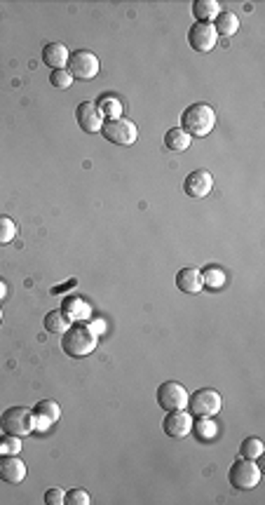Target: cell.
I'll use <instances>...</instances> for the list:
<instances>
[{
    "label": "cell",
    "mask_w": 265,
    "mask_h": 505,
    "mask_svg": "<svg viewBox=\"0 0 265 505\" xmlns=\"http://www.w3.org/2000/svg\"><path fill=\"white\" fill-rule=\"evenodd\" d=\"M176 287H179V292H183V294H200L202 289H205V282H202V270L181 268L176 273Z\"/></svg>",
    "instance_id": "2e32d148"
},
{
    "label": "cell",
    "mask_w": 265,
    "mask_h": 505,
    "mask_svg": "<svg viewBox=\"0 0 265 505\" xmlns=\"http://www.w3.org/2000/svg\"><path fill=\"white\" fill-rule=\"evenodd\" d=\"M0 322H3V308H0Z\"/></svg>",
    "instance_id": "1f68e13d"
},
{
    "label": "cell",
    "mask_w": 265,
    "mask_h": 505,
    "mask_svg": "<svg viewBox=\"0 0 265 505\" xmlns=\"http://www.w3.org/2000/svg\"><path fill=\"white\" fill-rule=\"evenodd\" d=\"M214 188V177L207 170H195L186 177L183 181V191L188 198H207Z\"/></svg>",
    "instance_id": "7c38bea8"
},
{
    "label": "cell",
    "mask_w": 265,
    "mask_h": 505,
    "mask_svg": "<svg viewBox=\"0 0 265 505\" xmlns=\"http://www.w3.org/2000/svg\"><path fill=\"white\" fill-rule=\"evenodd\" d=\"M223 397L219 390L214 388H200L195 392H188V406L186 411L193 418H212L221 411Z\"/></svg>",
    "instance_id": "3957f363"
},
{
    "label": "cell",
    "mask_w": 265,
    "mask_h": 505,
    "mask_svg": "<svg viewBox=\"0 0 265 505\" xmlns=\"http://www.w3.org/2000/svg\"><path fill=\"white\" fill-rule=\"evenodd\" d=\"M202 282L207 287H212V289H219L226 282V273H223L219 266H209V268L202 270Z\"/></svg>",
    "instance_id": "d4e9b609"
},
{
    "label": "cell",
    "mask_w": 265,
    "mask_h": 505,
    "mask_svg": "<svg viewBox=\"0 0 265 505\" xmlns=\"http://www.w3.org/2000/svg\"><path fill=\"white\" fill-rule=\"evenodd\" d=\"M221 15V5L216 0H195L193 3V17L200 24H214V19Z\"/></svg>",
    "instance_id": "e0dca14e"
},
{
    "label": "cell",
    "mask_w": 265,
    "mask_h": 505,
    "mask_svg": "<svg viewBox=\"0 0 265 505\" xmlns=\"http://www.w3.org/2000/svg\"><path fill=\"white\" fill-rule=\"evenodd\" d=\"M0 480L8 484H22L26 480V463L15 456H0Z\"/></svg>",
    "instance_id": "5bb4252c"
},
{
    "label": "cell",
    "mask_w": 265,
    "mask_h": 505,
    "mask_svg": "<svg viewBox=\"0 0 265 505\" xmlns=\"http://www.w3.org/2000/svg\"><path fill=\"white\" fill-rule=\"evenodd\" d=\"M188 43L195 52H212L216 43H219V33H216L214 24H200L195 22L188 29Z\"/></svg>",
    "instance_id": "9c48e42d"
},
{
    "label": "cell",
    "mask_w": 265,
    "mask_h": 505,
    "mask_svg": "<svg viewBox=\"0 0 265 505\" xmlns=\"http://www.w3.org/2000/svg\"><path fill=\"white\" fill-rule=\"evenodd\" d=\"M99 135L115 146H131L138 139V130L127 118H115V120H106L101 125Z\"/></svg>",
    "instance_id": "8992f818"
},
{
    "label": "cell",
    "mask_w": 265,
    "mask_h": 505,
    "mask_svg": "<svg viewBox=\"0 0 265 505\" xmlns=\"http://www.w3.org/2000/svg\"><path fill=\"white\" fill-rule=\"evenodd\" d=\"M216 127V111L207 101L190 104L183 113H181V130L188 132L190 137H207Z\"/></svg>",
    "instance_id": "7a4b0ae2"
},
{
    "label": "cell",
    "mask_w": 265,
    "mask_h": 505,
    "mask_svg": "<svg viewBox=\"0 0 265 505\" xmlns=\"http://www.w3.org/2000/svg\"><path fill=\"white\" fill-rule=\"evenodd\" d=\"M61 311H64V315L68 320H75V322H80V320H85L92 315V308H89L87 301H82L80 297H68L64 301V306H61Z\"/></svg>",
    "instance_id": "ac0fdd59"
},
{
    "label": "cell",
    "mask_w": 265,
    "mask_h": 505,
    "mask_svg": "<svg viewBox=\"0 0 265 505\" xmlns=\"http://www.w3.org/2000/svg\"><path fill=\"white\" fill-rule=\"evenodd\" d=\"M17 237V223L10 219V216L0 214V247L3 244H10Z\"/></svg>",
    "instance_id": "484cf974"
},
{
    "label": "cell",
    "mask_w": 265,
    "mask_h": 505,
    "mask_svg": "<svg viewBox=\"0 0 265 505\" xmlns=\"http://www.w3.org/2000/svg\"><path fill=\"white\" fill-rule=\"evenodd\" d=\"M5 297H8V285H5L3 280H0V301H3Z\"/></svg>",
    "instance_id": "4dcf8cb0"
},
{
    "label": "cell",
    "mask_w": 265,
    "mask_h": 505,
    "mask_svg": "<svg viewBox=\"0 0 265 505\" xmlns=\"http://www.w3.org/2000/svg\"><path fill=\"white\" fill-rule=\"evenodd\" d=\"M155 397H157V404L162 406L164 411H176L188 406V390L176 381H164L157 388Z\"/></svg>",
    "instance_id": "ba28073f"
},
{
    "label": "cell",
    "mask_w": 265,
    "mask_h": 505,
    "mask_svg": "<svg viewBox=\"0 0 265 505\" xmlns=\"http://www.w3.org/2000/svg\"><path fill=\"white\" fill-rule=\"evenodd\" d=\"M0 430L15 435V437H26L36 430V418H33V409L26 406H10L0 413Z\"/></svg>",
    "instance_id": "277c9868"
},
{
    "label": "cell",
    "mask_w": 265,
    "mask_h": 505,
    "mask_svg": "<svg viewBox=\"0 0 265 505\" xmlns=\"http://www.w3.org/2000/svg\"><path fill=\"white\" fill-rule=\"evenodd\" d=\"M19 451H22V437L3 432V437H0V456H15Z\"/></svg>",
    "instance_id": "4316f807"
},
{
    "label": "cell",
    "mask_w": 265,
    "mask_h": 505,
    "mask_svg": "<svg viewBox=\"0 0 265 505\" xmlns=\"http://www.w3.org/2000/svg\"><path fill=\"white\" fill-rule=\"evenodd\" d=\"M89 494L85 489H71V491H66V496H64V505H89Z\"/></svg>",
    "instance_id": "f1b7e54d"
},
{
    "label": "cell",
    "mask_w": 265,
    "mask_h": 505,
    "mask_svg": "<svg viewBox=\"0 0 265 505\" xmlns=\"http://www.w3.org/2000/svg\"><path fill=\"white\" fill-rule=\"evenodd\" d=\"M75 120H78V127L85 132V135H96V132H101V125L106 123L99 106H96L94 101L78 104V108H75Z\"/></svg>",
    "instance_id": "8fae6325"
},
{
    "label": "cell",
    "mask_w": 265,
    "mask_h": 505,
    "mask_svg": "<svg viewBox=\"0 0 265 505\" xmlns=\"http://www.w3.org/2000/svg\"><path fill=\"white\" fill-rule=\"evenodd\" d=\"M68 73L73 75V80L78 78V80H92L96 78V73H99V57H96L94 52H89V50H75L71 52V57H68Z\"/></svg>",
    "instance_id": "52a82bcc"
},
{
    "label": "cell",
    "mask_w": 265,
    "mask_h": 505,
    "mask_svg": "<svg viewBox=\"0 0 265 505\" xmlns=\"http://www.w3.org/2000/svg\"><path fill=\"white\" fill-rule=\"evenodd\" d=\"M33 418H36V430H50L61 418V406L54 399H40L33 406Z\"/></svg>",
    "instance_id": "4fadbf2b"
},
{
    "label": "cell",
    "mask_w": 265,
    "mask_h": 505,
    "mask_svg": "<svg viewBox=\"0 0 265 505\" xmlns=\"http://www.w3.org/2000/svg\"><path fill=\"white\" fill-rule=\"evenodd\" d=\"M190 144H193V137L188 135V132H183L181 127H172L169 132L164 135V146L169 151L174 153H183L190 149Z\"/></svg>",
    "instance_id": "d6986e66"
},
{
    "label": "cell",
    "mask_w": 265,
    "mask_h": 505,
    "mask_svg": "<svg viewBox=\"0 0 265 505\" xmlns=\"http://www.w3.org/2000/svg\"><path fill=\"white\" fill-rule=\"evenodd\" d=\"M50 82H52V87H57V89H68L73 85V75L68 73V68H57V71L50 73Z\"/></svg>",
    "instance_id": "83f0119b"
},
{
    "label": "cell",
    "mask_w": 265,
    "mask_h": 505,
    "mask_svg": "<svg viewBox=\"0 0 265 505\" xmlns=\"http://www.w3.org/2000/svg\"><path fill=\"white\" fill-rule=\"evenodd\" d=\"M265 451V447H263V439L261 437H247L240 444V456L242 459H249V461H256V459H261Z\"/></svg>",
    "instance_id": "603a6c76"
},
{
    "label": "cell",
    "mask_w": 265,
    "mask_h": 505,
    "mask_svg": "<svg viewBox=\"0 0 265 505\" xmlns=\"http://www.w3.org/2000/svg\"><path fill=\"white\" fill-rule=\"evenodd\" d=\"M68 57H71V52H68V47L64 43H47L43 47V64L50 66L52 71L66 68Z\"/></svg>",
    "instance_id": "9a60e30c"
},
{
    "label": "cell",
    "mask_w": 265,
    "mask_h": 505,
    "mask_svg": "<svg viewBox=\"0 0 265 505\" xmlns=\"http://www.w3.org/2000/svg\"><path fill=\"white\" fill-rule=\"evenodd\" d=\"M214 29L219 36H235L237 29H240V19H237L235 12H230V10H221V15L214 19Z\"/></svg>",
    "instance_id": "ffe728a7"
},
{
    "label": "cell",
    "mask_w": 265,
    "mask_h": 505,
    "mask_svg": "<svg viewBox=\"0 0 265 505\" xmlns=\"http://www.w3.org/2000/svg\"><path fill=\"white\" fill-rule=\"evenodd\" d=\"M64 496H66V491H61V489H47L45 491V505H61L64 503Z\"/></svg>",
    "instance_id": "f546056e"
},
{
    "label": "cell",
    "mask_w": 265,
    "mask_h": 505,
    "mask_svg": "<svg viewBox=\"0 0 265 505\" xmlns=\"http://www.w3.org/2000/svg\"><path fill=\"white\" fill-rule=\"evenodd\" d=\"M103 116V120H115V118H122V101L117 96H103V99L96 104Z\"/></svg>",
    "instance_id": "7402d4cb"
},
{
    "label": "cell",
    "mask_w": 265,
    "mask_h": 505,
    "mask_svg": "<svg viewBox=\"0 0 265 505\" xmlns=\"http://www.w3.org/2000/svg\"><path fill=\"white\" fill-rule=\"evenodd\" d=\"M228 482L230 487L237 491H249L258 487V482H261V468L256 466V461L242 459L240 456L228 470Z\"/></svg>",
    "instance_id": "5b68a950"
},
{
    "label": "cell",
    "mask_w": 265,
    "mask_h": 505,
    "mask_svg": "<svg viewBox=\"0 0 265 505\" xmlns=\"http://www.w3.org/2000/svg\"><path fill=\"white\" fill-rule=\"evenodd\" d=\"M73 322L66 318L64 311H50L45 315V329L50 334H64Z\"/></svg>",
    "instance_id": "44dd1931"
},
{
    "label": "cell",
    "mask_w": 265,
    "mask_h": 505,
    "mask_svg": "<svg viewBox=\"0 0 265 505\" xmlns=\"http://www.w3.org/2000/svg\"><path fill=\"white\" fill-rule=\"evenodd\" d=\"M162 430L167 437L172 439H183L190 435L193 430V416L186 409H176V411H167V416L162 420Z\"/></svg>",
    "instance_id": "30bf717a"
},
{
    "label": "cell",
    "mask_w": 265,
    "mask_h": 505,
    "mask_svg": "<svg viewBox=\"0 0 265 505\" xmlns=\"http://www.w3.org/2000/svg\"><path fill=\"white\" fill-rule=\"evenodd\" d=\"M195 437L202 439V442H209L216 437V425L212 418H195L193 420V430H190Z\"/></svg>",
    "instance_id": "cb8c5ba5"
},
{
    "label": "cell",
    "mask_w": 265,
    "mask_h": 505,
    "mask_svg": "<svg viewBox=\"0 0 265 505\" xmlns=\"http://www.w3.org/2000/svg\"><path fill=\"white\" fill-rule=\"evenodd\" d=\"M96 346H99V336L92 327L82 325V322H75L61 334V348L68 357H75V360L92 355Z\"/></svg>",
    "instance_id": "6da1fadb"
}]
</instances>
